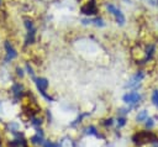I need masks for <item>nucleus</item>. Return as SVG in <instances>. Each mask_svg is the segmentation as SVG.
Wrapping results in <instances>:
<instances>
[{"mask_svg":"<svg viewBox=\"0 0 158 147\" xmlns=\"http://www.w3.org/2000/svg\"><path fill=\"white\" fill-rule=\"evenodd\" d=\"M132 141H133V143L136 145V146H142V145H144V143H152V142H154V141H158L157 138H156V135L154 133H152L151 131H139V132H137L133 137H132Z\"/></svg>","mask_w":158,"mask_h":147,"instance_id":"1","label":"nucleus"},{"mask_svg":"<svg viewBox=\"0 0 158 147\" xmlns=\"http://www.w3.org/2000/svg\"><path fill=\"white\" fill-rule=\"evenodd\" d=\"M141 94L137 93V91H130V93H126L123 96H122V101L125 104H128V105H135V104H138L139 100H141Z\"/></svg>","mask_w":158,"mask_h":147,"instance_id":"2","label":"nucleus"},{"mask_svg":"<svg viewBox=\"0 0 158 147\" xmlns=\"http://www.w3.org/2000/svg\"><path fill=\"white\" fill-rule=\"evenodd\" d=\"M36 85H37V89L40 90V93H41L47 100H52V98L46 94V89L48 88V80H47L46 78H37V79H36Z\"/></svg>","mask_w":158,"mask_h":147,"instance_id":"3","label":"nucleus"},{"mask_svg":"<svg viewBox=\"0 0 158 147\" xmlns=\"http://www.w3.org/2000/svg\"><path fill=\"white\" fill-rule=\"evenodd\" d=\"M106 7H107L109 12H111V14L116 17V21H117L120 25H123V23H125V16H123V14L121 12L120 9H117V7H116L115 5H112V4H109Z\"/></svg>","mask_w":158,"mask_h":147,"instance_id":"4","label":"nucleus"},{"mask_svg":"<svg viewBox=\"0 0 158 147\" xmlns=\"http://www.w3.org/2000/svg\"><path fill=\"white\" fill-rule=\"evenodd\" d=\"M143 73L142 72H138V73H136L135 75H132L130 79H128V82L125 84V88H135V86H137L138 84H139V82L143 79Z\"/></svg>","mask_w":158,"mask_h":147,"instance_id":"5","label":"nucleus"},{"mask_svg":"<svg viewBox=\"0 0 158 147\" xmlns=\"http://www.w3.org/2000/svg\"><path fill=\"white\" fill-rule=\"evenodd\" d=\"M30 141H31V143L33 145V146H43V143H44V137L43 136H41V135H38V133H36V135H33V136H31V138H30Z\"/></svg>","mask_w":158,"mask_h":147,"instance_id":"6","label":"nucleus"},{"mask_svg":"<svg viewBox=\"0 0 158 147\" xmlns=\"http://www.w3.org/2000/svg\"><path fill=\"white\" fill-rule=\"evenodd\" d=\"M81 12H83V14H86V15H93V14H95V12H96V6H95V4L91 1V2H89L88 5L83 6V7H81Z\"/></svg>","mask_w":158,"mask_h":147,"instance_id":"7","label":"nucleus"},{"mask_svg":"<svg viewBox=\"0 0 158 147\" xmlns=\"http://www.w3.org/2000/svg\"><path fill=\"white\" fill-rule=\"evenodd\" d=\"M9 147H27V142L25 138H16V140H12L10 141L9 143Z\"/></svg>","mask_w":158,"mask_h":147,"instance_id":"8","label":"nucleus"},{"mask_svg":"<svg viewBox=\"0 0 158 147\" xmlns=\"http://www.w3.org/2000/svg\"><path fill=\"white\" fill-rule=\"evenodd\" d=\"M5 47H6V51H7V52H6V58H5V59H6V61H9V59H14V58L17 56L16 51L12 48V46H11L9 42L5 43Z\"/></svg>","mask_w":158,"mask_h":147,"instance_id":"9","label":"nucleus"},{"mask_svg":"<svg viewBox=\"0 0 158 147\" xmlns=\"http://www.w3.org/2000/svg\"><path fill=\"white\" fill-rule=\"evenodd\" d=\"M147 119H148V110H146V109L138 111V114L136 115V121H137V122H143V121H146Z\"/></svg>","mask_w":158,"mask_h":147,"instance_id":"10","label":"nucleus"},{"mask_svg":"<svg viewBox=\"0 0 158 147\" xmlns=\"http://www.w3.org/2000/svg\"><path fill=\"white\" fill-rule=\"evenodd\" d=\"M85 135H89V136H96V137H100V133L98 131V128L94 126V125H89L86 128H85Z\"/></svg>","mask_w":158,"mask_h":147,"instance_id":"11","label":"nucleus"},{"mask_svg":"<svg viewBox=\"0 0 158 147\" xmlns=\"http://www.w3.org/2000/svg\"><path fill=\"white\" fill-rule=\"evenodd\" d=\"M59 147H74V142L70 138L65 137L62 141H59Z\"/></svg>","mask_w":158,"mask_h":147,"instance_id":"12","label":"nucleus"},{"mask_svg":"<svg viewBox=\"0 0 158 147\" xmlns=\"http://www.w3.org/2000/svg\"><path fill=\"white\" fill-rule=\"evenodd\" d=\"M31 125L35 126L36 128H40V126L42 125V119L41 117H37V116H32L31 117Z\"/></svg>","mask_w":158,"mask_h":147,"instance_id":"13","label":"nucleus"},{"mask_svg":"<svg viewBox=\"0 0 158 147\" xmlns=\"http://www.w3.org/2000/svg\"><path fill=\"white\" fill-rule=\"evenodd\" d=\"M42 147H59V142H56L52 140H46Z\"/></svg>","mask_w":158,"mask_h":147,"instance_id":"14","label":"nucleus"},{"mask_svg":"<svg viewBox=\"0 0 158 147\" xmlns=\"http://www.w3.org/2000/svg\"><path fill=\"white\" fill-rule=\"evenodd\" d=\"M144 126H146V128H148V130L153 128V126H154V120L151 119V117H148V119L144 121Z\"/></svg>","mask_w":158,"mask_h":147,"instance_id":"15","label":"nucleus"},{"mask_svg":"<svg viewBox=\"0 0 158 147\" xmlns=\"http://www.w3.org/2000/svg\"><path fill=\"white\" fill-rule=\"evenodd\" d=\"M21 90H22V86H21L20 84H15V85L12 86V91H14V94H15L16 96H19V95L21 94Z\"/></svg>","mask_w":158,"mask_h":147,"instance_id":"16","label":"nucleus"},{"mask_svg":"<svg viewBox=\"0 0 158 147\" xmlns=\"http://www.w3.org/2000/svg\"><path fill=\"white\" fill-rule=\"evenodd\" d=\"M152 103H153V105L158 106V90H154L152 93Z\"/></svg>","mask_w":158,"mask_h":147,"instance_id":"17","label":"nucleus"},{"mask_svg":"<svg viewBox=\"0 0 158 147\" xmlns=\"http://www.w3.org/2000/svg\"><path fill=\"white\" fill-rule=\"evenodd\" d=\"M126 122H127L126 117H123V116H118V119H117V126H118V127L125 126V125H126Z\"/></svg>","mask_w":158,"mask_h":147,"instance_id":"18","label":"nucleus"},{"mask_svg":"<svg viewBox=\"0 0 158 147\" xmlns=\"http://www.w3.org/2000/svg\"><path fill=\"white\" fill-rule=\"evenodd\" d=\"M104 125H105V126H112V125H114V119H112V117L106 119L105 122H104Z\"/></svg>","mask_w":158,"mask_h":147,"instance_id":"19","label":"nucleus"},{"mask_svg":"<svg viewBox=\"0 0 158 147\" xmlns=\"http://www.w3.org/2000/svg\"><path fill=\"white\" fill-rule=\"evenodd\" d=\"M93 22H94V23H95V25H96V26H100V27H101V26H104V25H105V23H104V22H102V20H101V19H95V20H94V21H93Z\"/></svg>","mask_w":158,"mask_h":147,"instance_id":"20","label":"nucleus"},{"mask_svg":"<svg viewBox=\"0 0 158 147\" xmlns=\"http://www.w3.org/2000/svg\"><path fill=\"white\" fill-rule=\"evenodd\" d=\"M143 1L148 5H152V6H156L158 4V0H143Z\"/></svg>","mask_w":158,"mask_h":147,"instance_id":"21","label":"nucleus"},{"mask_svg":"<svg viewBox=\"0 0 158 147\" xmlns=\"http://www.w3.org/2000/svg\"><path fill=\"white\" fill-rule=\"evenodd\" d=\"M17 75H20V77H23V70H22L21 68H17Z\"/></svg>","mask_w":158,"mask_h":147,"instance_id":"22","label":"nucleus"},{"mask_svg":"<svg viewBox=\"0 0 158 147\" xmlns=\"http://www.w3.org/2000/svg\"><path fill=\"white\" fill-rule=\"evenodd\" d=\"M26 27L30 30V28H32V23L30 22V21H26Z\"/></svg>","mask_w":158,"mask_h":147,"instance_id":"23","label":"nucleus"}]
</instances>
